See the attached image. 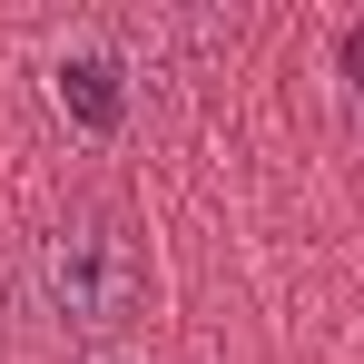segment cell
Returning a JSON list of instances; mask_svg holds the SVG:
<instances>
[{
  "label": "cell",
  "mask_w": 364,
  "mask_h": 364,
  "mask_svg": "<svg viewBox=\"0 0 364 364\" xmlns=\"http://www.w3.org/2000/svg\"><path fill=\"white\" fill-rule=\"evenodd\" d=\"M345 69H355V89H364V20L345 30Z\"/></svg>",
  "instance_id": "3957f363"
},
{
  "label": "cell",
  "mask_w": 364,
  "mask_h": 364,
  "mask_svg": "<svg viewBox=\"0 0 364 364\" xmlns=\"http://www.w3.org/2000/svg\"><path fill=\"white\" fill-rule=\"evenodd\" d=\"M20 296L40 325L60 335H119L128 315L148 305V256H138V227L119 207H69L40 237L20 246Z\"/></svg>",
  "instance_id": "6da1fadb"
},
{
  "label": "cell",
  "mask_w": 364,
  "mask_h": 364,
  "mask_svg": "<svg viewBox=\"0 0 364 364\" xmlns=\"http://www.w3.org/2000/svg\"><path fill=\"white\" fill-rule=\"evenodd\" d=\"M60 79H69L60 99H79V109H89V119H99V128L119 119V89H109V79H119V69H109V60H79V69H60Z\"/></svg>",
  "instance_id": "7a4b0ae2"
}]
</instances>
